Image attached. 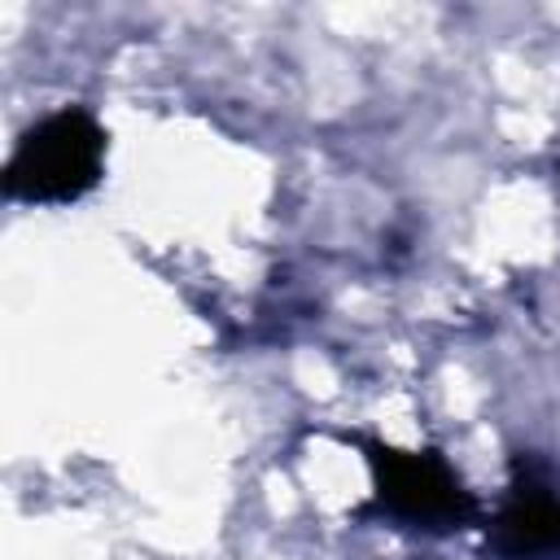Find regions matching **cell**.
Wrapping results in <instances>:
<instances>
[{"instance_id":"2","label":"cell","mask_w":560,"mask_h":560,"mask_svg":"<svg viewBox=\"0 0 560 560\" xmlns=\"http://www.w3.org/2000/svg\"><path fill=\"white\" fill-rule=\"evenodd\" d=\"M105 158L109 131L101 118L83 105H61L18 136L0 188L22 206H70L101 184Z\"/></svg>"},{"instance_id":"1","label":"cell","mask_w":560,"mask_h":560,"mask_svg":"<svg viewBox=\"0 0 560 560\" xmlns=\"http://www.w3.org/2000/svg\"><path fill=\"white\" fill-rule=\"evenodd\" d=\"M332 438L354 446L372 477V494L359 508H350V521H381L424 538H446L481 525V499L468 490L459 468L438 446L407 451L363 433H332Z\"/></svg>"},{"instance_id":"4","label":"cell","mask_w":560,"mask_h":560,"mask_svg":"<svg viewBox=\"0 0 560 560\" xmlns=\"http://www.w3.org/2000/svg\"><path fill=\"white\" fill-rule=\"evenodd\" d=\"M556 184H560V166H556Z\"/></svg>"},{"instance_id":"3","label":"cell","mask_w":560,"mask_h":560,"mask_svg":"<svg viewBox=\"0 0 560 560\" xmlns=\"http://www.w3.org/2000/svg\"><path fill=\"white\" fill-rule=\"evenodd\" d=\"M486 560H560V486L534 451H512L508 486L481 525Z\"/></svg>"}]
</instances>
